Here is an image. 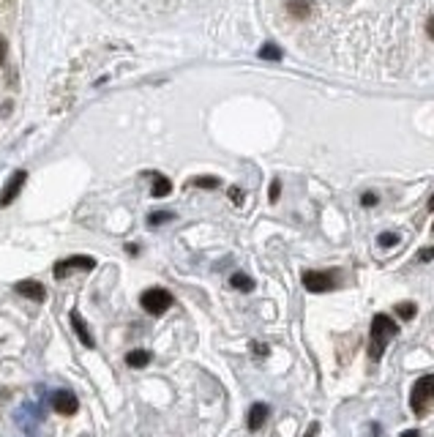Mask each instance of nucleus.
I'll return each instance as SVG.
<instances>
[{"label":"nucleus","instance_id":"1","mask_svg":"<svg viewBox=\"0 0 434 437\" xmlns=\"http://www.w3.org/2000/svg\"><path fill=\"white\" fill-rule=\"evenodd\" d=\"M396 333H399V328H396V323H393L388 314H374L372 331H369V356H372V361L383 358L388 342H390Z\"/></svg>","mask_w":434,"mask_h":437},{"label":"nucleus","instance_id":"2","mask_svg":"<svg viewBox=\"0 0 434 437\" xmlns=\"http://www.w3.org/2000/svg\"><path fill=\"white\" fill-rule=\"evenodd\" d=\"M432 399H434V375L418 377L413 391H410V407H413V413L415 416H426Z\"/></svg>","mask_w":434,"mask_h":437},{"label":"nucleus","instance_id":"3","mask_svg":"<svg viewBox=\"0 0 434 437\" xmlns=\"http://www.w3.org/2000/svg\"><path fill=\"white\" fill-rule=\"evenodd\" d=\"M140 303L148 314L158 317V314H164L172 306V296L167 290H161V287H153V290H145V293H142Z\"/></svg>","mask_w":434,"mask_h":437},{"label":"nucleus","instance_id":"4","mask_svg":"<svg viewBox=\"0 0 434 437\" xmlns=\"http://www.w3.org/2000/svg\"><path fill=\"white\" fill-rule=\"evenodd\" d=\"M303 287L309 293H330L336 287V273L333 271H306L303 273Z\"/></svg>","mask_w":434,"mask_h":437},{"label":"nucleus","instance_id":"5","mask_svg":"<svg viewBox=\"0 0 434 437\" xmlns=\"http://www.w3.org/2000/svg\"><path fill=\"white\" fill-rule=\"evenodd\" d=\"M25 181H28V172L25 170H16L14 175H11V181H9L6 189L0 191V208L14 203L16 197H19V191H22V186H25Z\"/></svg>","mask_w":434,"mask_h":437},{"label":"nucleus","instance_id":"6","mask_svg":"<svg viewBox=\"0 0 434 437\" xmlns=\"http://www.w3.org/2000/svg\"><path fill=\"white\" fill-rule=\"evenodd\" d=\"M74 268H79V271H94L96 260H94V257H88V254H77V257L61 260V263L55 266V276H58V279H63V276H66L69 271H74Z\"/></svg>","mask_w":434,"mask_h":437},{"label":"nucleus","instance_id":"7","mask_svg":"<svg viewBox=\"0 0 434 437\" xmlns=\"http://www.w3.org/2000/svg\"><path fill=\"white\" fill-rule=\"evenodd\" d=\"M52 407H55L61 416H71V413H77V396H74L71 391H58V393L52 396Z\"/></svg>","mask_w":434,"mask_h":437},{"label":"nucleus","instance_id":"8","mask_svg":"<svg viewBox=\"0 0 434 437\" xmlns=\"http://www.w3.org/2000/svg\"><path fill=\"white\" fill-rule=\"evenodd\" d=\"M268 416H271V407L265 405V402L251 405V410H248V429H251V432L263 429V423L268 421Z\"/></svg>","mask_w":434,"mask_h":437},{"label":"nucleus","instance_id":"9","mask_svg":"<svg viewBox=\"0 0 434 437\" xmlns=\"http://www.w3.org/2000/svg\"><path fill=\"white\" fill-rule=\"evenodd\" d=\"M16 293L25 296V298H31V301H36V303H41V301L47 298L44 287H41L39 281H19V284H16Z\"/></svg>","mask_w":434,"mask_h":437},{"label":"nucleus","instance_id":"10","mask_svg":"<svg viewBox=\"0 0 434 437\" xmlns=\"http://www.w3.org/2000/svg\"><path fill=\"white\" fill-rule=\"evenodd\" d=\"M287 11L295 19H309L314 11V0H287Z\"/></svg>","mask_w":434,"mask_h":437},{"label":"nucleus","instance_id":"11","mask_svg":"<svg viewBox=\"0 0 434 437\" xmlns=\"http://www.w3.org/2000/svg\"><path fill=\"white\" fill-rule=\"evenodd\" d=\"M71 326L77 331L79 342L85 344V347H94V336H91V331H88V326H85V320H82L79 312H71Z\"/></svg>","mask_w":434,"mask_h":437},{"label":"nucleus","instance_id":"12","mask_svg":"<svg viewBox=\"0 0 434 437\" xmlns=\"http://www.w3.org/2000/svg\"><path fill=\"white\" fill-rule=\"evenodd\" d=\"M126 363H128L131 369H142V366L151 363V353H148V350H131V353L126 356Z\"/></svg>","mask_w":434,"mask_h":437},{"label":"nucleus","instance_id":"13","mask_svg":"<svg viewBox=\"0 0 434 437\" xmlns=\"http://www.w3.org/2000/svg\"><path fill=\"white\" fill-rule=\"evenodd\" d=\"M151 191H153V197H167V194L172 191V184L167 181V178H164V175H156V178H153V189H151Z\"/></svg>","mask_w":434,"mask_h":437},{"label":"nucleus","instance_id":"14","mask_svg":"<svg viewBox=\"0 0 434 437\" xmlns=\"http://www.w3.org/2000/svg\"><path fill=\"white\" fill-rule=\"evenodd\" d=\"M230 284H233L235 290H243V293L254 290V279H251V276H246V273H233Z\"/></svg>","mask_w":434,"mask_h":437},{"label":"nucleus","instance_id":"15","mask_svg":"<svg viewBox=\"0 0 434 437\" xmlns=\"http://www.w3.org/2000/svg\"><path fill=\"white\" fill-rule=\"evenodd\" d=\"M415 312H418V306H415V303H396V314H399L402 320H413V317H415Z\"/></svg>","mask_w":434,"mask_h":437},{"label":"nucleus","instance_id":"16","mask_svg":"<svg viewBox=\"0 0 434 437\" xmlns=\"http://www.w3.org/2000/svg\"><path fill=\"white\" fill-rule=\"evenodd\" d=\"M260 58H265V61H279L281 58V52L273 44H268V47H263L260 49Z\"/></svg>","mask_w":434,"mask_h":437},{"label":"nucleus","instance_id":"17","mask_svg":"<svg viewBox=\"0 0 434 437\" xmlns=\"http://www.w3.org/2000/svg\"><path fill=\"white\" fill-rule=\"evenodd\" d=\"M377 243H380V246H396V243H399V235H396V233H380Z\"/></svg>","mask_w":434,"mask_h":437},{"label":"nucleus","instance_id":"18","mask_svg":"<svg viewBox=\"0 0 434 437\" xmlns=\"http://www.w3.org/2000/svg\"><path fill=\"white\" fill-rule=\"evenodd\" d=\"M194 186H202V189H216L218 181L216 178H194Z\"/></svg>","mask_w":434,"mask_h":437},{"label":"nucleus","instance_id":"19","mask_svg":"<svg viewBox=\"0 0 434 437\" xmlns=\"http://www.w3.org/2000/svg\"><path fill=\"white\" fill-rule=\"evenodd\" d=\"M170 218H172V214L161 211V214H151V218H148V221H151V224H161V221H170Z\"/></svg>","mask_w":434,"mask_h":437},{"label":"nucleus","instance_id":"20","mask_svg":"<svg viewBox=\"0 0 434 437\" xmlns=\"http://www.w3.org/2000/svg\"><path fill=\"white\" fill-rule=\"evenodd\" d=\"M360 205H366V208H372V205H377V194H374V191H366V194L360 197Z\"/></svg>","mask_w":434,"mask_h":437},{"label":"nucleus","instance_id":"21","mask_svg":"<svg viewBox=\"0 0 434 437\" xmlns=\"http://www.w3.org/2000/svg\"><path fill=\"white\" fill-rule=\"evenodd\" d=\"M279 194H281V184H279V181H273V184H271V203H276V200H279Z\"/></svg>","mask_w":434,"mask_h":437},{"label":"nucleus","instance_id":"22","mask_svg":"<svg viewBox=\"0 0 434 437\" xmlns=\"http://www.w3.org/2000/svg\"><path fill=\"white\" fill-rule=\"evenodd\" d=\"M418 260H420V263H429V260H434V249L418 251Z\"/></svg>","mask_w":434,"mask_h":437},{"label":"nucleus","instance_id":"23","mask_svg":"<svg viewBox=\"0 0 434 437\" xmlns=\"http://www.w3.org/2000/svg\"><path fill=\"white\" fill-rule=\"evenodd\" d=\"M251 350H254V353H260V356H268V353H271V350H268L265 344H260V342H254V344H251Z\"/></svg>","mask_w":434,"mask_h":437},{"label":"nucleus","instance_id":"24","mask_svg":"<svg viewBox=\"0 0 434 437\" xmlns=\"http://www.w3.org/2000/svg\"><path fill=\"white\" fill-rule=\"evenodd\" d=\"M3 61H6V39L0 36V66H3Z\"/></svg>","mask_w":434,"mask_h":437},{"label":"nucleus","instance_id":"25","mask_svg":"<svg viewBox=\"0 0 434 437\" xmlns=\"http://www.w3.org/2000/svg\"><path fill=\"white\" fill-rule=\"evenodd\" d=\"M317 432H320V423H311L309 432H306V435H303V437H314V435H317Z\"/></svg>","mask_w":434,"mask_h":437},{"label":"nucleus","instance_id":"26","mask_svg":"<svg viewBox=\"0 0 434 437\" xmlns=\"http://www.w3.org/2000/svg\"><path fill=\"white\" fill-rule=\"evenodd\" d=\"M402 437H420V432H418V429H404Z\"/></svg>","mask_w":434,"mask_h":437},{"label":"nucleus","instance_id":"27","mask_svg":"<svg viewBox=\"0 0 434 437\" xmlns=\"http://www.w3.org/2000/svg\"><path fill=\"white\" fill-rule=\"evenodd\" d=\"M426 33H429V39H434V16L429 19V25H426Z\"/></svg>","mask_w":434,"mask_h":437},{"label":"nucleus","instance_id":"28","mask_svg":"<svg viewBox=\"0 0 434 437\" xmlns=\"http://www.w3.org/2000/svg\"><path fill=\"white\" fill-rule=\"evenodd\" d=\"M426 205H429V211H434V194L429 197V203H426Z\"/></svg>","mask_w":434,"mask_h":437},{"label":"nucleus","instance_id":"29","mask_svg":"<svg viewBox=\"0 0 434 437\" xmlns=\"http://www.w3.org/2000/svg\"><path fill=\"white\" fill-rule=\"evenodd\" d=\"M432 230H434V224H432Z\"/></svg>","mask_w":434,"mask_h":437}]
</instances>
